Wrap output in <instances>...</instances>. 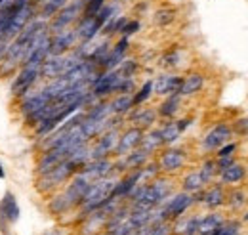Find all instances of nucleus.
Returning a JSON list of instances; mask_svg holds the SVG:
<instances>
[{
	"label": "nucleus",
	"mask_w": 248,
	"mask_h": 235,
	"mask_svg": "<svg viewBox=\"0 0 248 235\" xmlns=\"http://www.w3.org/2000/svg\"><path fill=\"white\" fill-rule=\"evenodd\" d=\"M105 6V0H86L84 2V10H82V16L84 17H95L97 12Z\"/></svg>",
	"instance_id": "a19ab883"
},
{
	"label": "nucleus",
	"mask_w": 248,
	"mask_h": 235,
	"mask_svg": "<svg viewBox=\"0 0 248 235\" xmlns=\"http://www.w3.org/2000/svg\"><path fill=\"white\" fill-rule=\"evenodd\" d=\"M180 63H182V52L178 48H172V50L164 52L162 58H160V67L162 69H176Z\"/></svg>",
	"instance_id": "e433bc0d"
},
{
	"label": "nucleus",
	"mask_w": 248,
	"mask_h": 235,
	"mask_svg": "<svg viewBox=\"0 0 248 235\" xmlns=\"http://www.w3.org/2000/svg\"><path fill=\"white\" fill-rule=\"evenodd\" d=\"M233 128L229 122H217L214 124L201 140V147L204 153H216L219 147L233 140Z\"/></svg>",
	"instance_id": "6e6552de"
},
{
	"label": "nucleus",
	"mask_w": 248,
	"mask_h": 235,
	"mask_svg": "<svg viewBox=\"0 0 248 235\" xmlns=\"http://www.w3.org/2000/svg\"><path fill=\"white\" fill-rule=\"evenodd\" d=\"M182 79L180 75H174V73H160L153 81V94L156 96H170V94H178L180 86H182Z\"/></svg>",
	"instance_id": "aec40b11"
},
{
	"label": "nucleus",
	"mask_w": 248,
	"mask_h": 235,
	"mask_svg": "<svg viewBox=\"0 0 248 235\" xmlns=\"http://www.w3.org/2000/svg\"><path fill=\"white\" fill-rule=\"evenodd\" d=\"M128 122L130 126H138L141 130H149L155 126V122L158 120V113L155 107H143V105H136L128 115Z\"/></svg>",
	"instance_id": "a211bd4d"
},
{
	"label": "nucleus",
	"mask_w": 248,
	"mask_h": 235,
	"mask_svg": "<svg viewBox=\"0 0 248 235\" xmlns=\"http://www.w3.org/2000/svg\"><path fill=\"white\" fill-rule=\"evenodd\" d=\"M31 2H34V4H38V2H42V0H31Z\"/></svg>",
	"instance_id": "603ef678"
},
{
	"label": "nucleus",
	"mask_w": 248,
	"mask_h": 235,
	"mask_svg": "<svg viewBox=\"0 0 248 235\" xmlns=\"http://www.w3.org/2000/svg\"><path fill=\"white\" fill-rule=\"evenodd\" d=\"M201 214H184L172 220V235H197Z\"/></svg>",
	"instance_id": "5701e85b"
},
{
	"label": "nucleus",
	"mask_w": 248,
	"mask_h": 235,
	"mask_svg": "<svg viewBox=\"0 0 248 235\" xmlns=\"http://www.w3.org/2000/svg\"><path fill=\"white\" fill-rule=\"evenodd\" d=\"M247 165L241 163V161H235V163H231L229 167H225L217 172V182L223 184L225 187H233V185H241L247 180Z\"/></svg>",
	"instance_id": "f3484780"
},
{
	"label": "nucleus",
	"mask_w": 248,
	"mask_h": 235,
	"mask_svg": "<svg viewBox=\"0 0 248 235\" xmlns=\"http://www.w3.org/2000/svg\"><path fill=\"white\" fill-rule=\"evenodd\" d=\"M78 44V36L75 33V27L71 29L60 31L52 34V42H50V56H63L73 52V48Z\"/></svg>",
	"instance_id": "ddd939ff"
},
{
	"label": "nucleus",
	"mask_w": 248,
	"mask_h": 235,
	"mask_svg": "<svg viewBox=\"0 0 248 235\" xmlns=\"http://www.w3.org/2000/svg\"><path fill=\"white\" fill-rule=\"evenodd\" d=\"M149 235H172V222H155V224H151Z\"/></svg>",
	"instance_id": "79ce46f5"
},
{
	"label": "nucleus",
	"mask_w": 248,
	"mask_h": 235,
	"mask_svg": "<svg viewBox=\"0 0 248 235\" xmlns=\"http://www.w3.org/2000/svg\"><path fill=\"white\" fill-rule=\"evenodd\" d=\"M42 235H65L63 232H60V230H50V232H46V234Z\"/></svg>",
	"instance_id": "09e8293b"
},
{
	"label": "nucleus",
	"mask_w": 248,
	"mask_h": 235,
	"mask_svg": "<svg viewBox=\"0 0 248 235\" xmlns=\"http://www.w3.org/2000/svg\"><path fill=\"white\" fill-rule=\"evenodd\" d=\"M199 172H201V176H202V180H204V184H206V185H208V184H212V182H216L217 180L216 159H212V157L204 159V161H202V165H201V168H199Z\"/></svg>",
	"instance_id": "f704fd0d"
},
{
	"label": "nucleus",
	"mask_w": 248,
	"mask_h": 235,
	"mask_svg": "<svg viewBox=\"0 0 248 235\" xmlns=\"http://www.w3.org/2000/svg\"><path fill=\"white\" fill-rule=\"evenodd\" d=\"M82 10H84V0H71L67 6H63L62 10L50 19L48 29L50 33H60V31L71 29L80 17H82Z\"/></svg>",
	"instance_id": "20e7f679"
},
{
	"label": "nucleus",
	"mask_w": 248,
	"mask_h": 235,
	"mask_svg": "<svg viewBox=\"0 0 248 235\" xmlns=\"http://www.w3.org/2000/svg\"><path fill=\"white\" fill-rule=\"evenodd\" d=\"M140 147L143 149V151H147L151 157L158 153L162 147H164V142H162V134H160V130L158 128H149V130H145L143 132V138H141V144Z\"/></svg>",
	"instance_id": "cd10ccee"
},
{
	"label": "nucleus",
	"mask_w": 248,
	"mask_h": 235,
	"mask_svg": "<svg viewBox=\"0 0 248 235\" xmlns=\"http://www.w3.org/2000/svg\"><path fill=\"white\" fill-rule=\"evenodd\" d=\"M227 216L217 212V210H210L208 214H201L199 218V228H197V235H212L217 228L223 224Z\"/></svg>",
	"instance_id": "4be33fe9"
},
{
	"label": "nucleus",
	"mask_w": 248,
	"mask_h": 235,
	"mask_svg": "<svg viewBox=\"0 0 248 235\" xmlns=\"http://www.w3.org/2000/svg\"><path fill=\"white\" fill-rule=\"evenodd\" d=\"M225 206L231 212H243L248 206V191L241 185H233L225 195Z\"/></svg>",
	"instance_id": "b1692460"
},
{
	"label": "nucleus",
	"mask_w": 248,
	"mask_h": 235,
	"mask_svg": "<svg viewBox=\"0 0 248 235\" xmlns=\"http://www.w3.org/2000/svg\"><path fill=\"white\" fill-rule=\"evenodd\" d=\"M212 235H243V222L239 218H225Z\"/></svg>",
	"instance_id": "72a5a7b5"
},
{
	"label": "nucleus",
	"mask_w": 248,
	"mask_h": 235,
	"mask_svg": "<svg viewBox=\"0 0 248 235\" xmlns=\"http://www.w3.org/2000/svg\"><path fill=\"white\" fill-rule=\"evenodd\" d=\"M172 193H174V180L166 174H160L158 178L151 180L149 184H145V189H143L140 201L134 203L132 206L155 208V206L162 205Z\"/></svg>",
	"instance_id": "f03ea898"
},
{
	"label": "nucleus",
	"mask_w": 248,
	"mask_h": 235,
	"mask_svg": "<svg viewBox=\"0 0 248 235\" xmlns=\"http://www.w3.org/2000/svg\"><path fill=\"white\" fill-rule=\"evenodd\" d=\"M176 124H178V128H180V132H182V134H184V132H186L187 128H189V126H191V124H193V118H191V117L178 118V120H176Z\"/></svg>",
	"instance_id": "49530a36"
},
{
	"label": "nucleus",
	"mask_w": 248,
	"mask_h": 235,
	"mask_svg": "<svg viewBox=\"0 0 248 235\" xmlns=\"http://www.w3.org/2000/svg\"><path fill=\"white\" fill-rule=\"evenodd\" d=\"M239 220L243 222V226H245V224H248V208H245V210H243V214H241V218H239Z\"/></svg>",
	"instance_id": "de8ad7c7"
},
{
	"label": "nucleus",
	"mask_w": 248,
	"mask_h": 235,
	"mask_svg": "<svg viewBox=\"0 0 248 235\" xmlns=\"http://www.w3.org/2000/svg\"><path fill=\"white\" fill-rule=\"evenodd\" d=\"M225 195H227V187L219 182H212L202 189L201 205L208 210H217V208L225 206Z\"/></svg>",
	"instance_id": "2eb2a0df"
},
{
	"label": "nucleus",
	"mask_w": 248,
	"mask_h": 235,
	"mask_svg": "<svg viewBox=\"0 0 248 235\" xmlns=\"http://www.w3.org/2000/svg\"><path fill=\"white\" fill-rule=\"evenodd\" d=\"M109 220V212L99 206L92 212H88L86 216L80 218V226H78V234L80 235H97L105 232V224Z\"/></svg>",
	"instance_id": "9b49d317"
},
{
	"label": "nucleus",
	"mask_w": 248,
	"mask_h": 235,
	"mask_svg": "<svg viewBox=\"0 0 248 235\" xmlns=\"http://www.w3.org/2000/svg\"><path fill=\"white\" fill-rule=\"evenodd\" d=\"M156 163H158V168L162 174L166 176H172V174H178L187 163V153L182 147H166V149H160L158 157H156Z\"/></svg>",
	"instance_id": "423d86ee"
},
{
	"label": "nucleus",
	"mask_w": 248,
	"mask_h": 235,
	"mask_svg": "<svg viewBox=\"0 0 248 235\" xmlns=\"http://www.w3.org/2000/svg\"><path fill=\"white\" fill-rule=\"evenodd\" d=\"M78 172L86 180L95 182V180H101V178L113 174L115 172V165H113L111 157H107V159H90Z\"/></svg>",
	"instance_id": "4468645a"
},
{
	"label": "nucleus",
	"mask_w": 248,
	"mask_h": 235,
	"mask_svg": "<svg viewBox=\"0 0 248 235\" xmlns=\"http://www.w3.org/2000/svg\"><path fill=\"white\" fill-rule=\"evenodd\" d=\"M202 88H204V75L202 73H189L182 79V86H180L178 94L182 98H191V96H197Z\"/></svg>",
	"instance_id": "bb28decb"
},
{
	"label": "nucleus",
	"mask_w": 248,
	"mask_h": 235,
	"mask_svg": "<svg viewBox=\"0 0 248 235\" xmlns=\"http://www.w3.org/2000/svg\"><path fill=\"white\" fill-rule=\"evenodd\" d=\"M231 128H233V134H237V136H248V117L235 120L231 124Z\"/></svg>",
	"instance_id": "a18cd8bd"
},
{
	"label": "nucleus",
	"mask_w": 248,
	"mask_h": 235,
	"mask_svg": "<svg viewBox=\"0 0 248 235\" xmlns=\"http://www.w3.org/2000/svg\"><path fill=\"white\" fill-rule=\"evenodd\" d=\"M158 130H160V134H162V142H164V146H174V144L182 138V132H180L176 120H172V118L166 120Z\"/></svg>",
	"instance_id": "2f4dec72"
},
{
	"label": "nucleus",
	"mask_w": 248,
	"mask_h": 235,
	"mask_svg": "<svg viewBox=\"0 0 248 235\" xmlns=\"http://www.w3.org/2000/svg\"><path fill=\"white\" fill-rule=\"evenodd\" d=\"M69 157V151L65 147H52V149H46L42 151L38 163H36V174H46L48 170H52L54 167H58L62 161H65Z\"/></svg>",
	"instance_id": "6ab92c4d"
},
{
	"label": "nucleus",
	"mask_w": 248,
	"mask_h": 235,
	"mask_svg": "<svg viewBox=\"0 0 248 235\" xmlns=\"http://www.w3.org/2000/svg\"><path fill=\"white\" fill-rule=\"evenodd\" d=\"M143 132H145V130H141V128H138V126H128L126 130H123L121 136H119L117 149H115V157H123L126 153L138 149L140 144H141Z\"/></svg>",
	"instance_id": "dca6fc26"
},
{
	"label": "nucleus",
	"mask_w": 248,
	"mask_h": 235,
	"mask_svg": "<svg viewBox=\"0 0 248 235\" xmlns=\"http://www.w3.org/2000/svg\"><path fill=\"white\" fill-rule=\"evenodd\" d=\"M77 172H78V167L71 159H65L58 167H54L52 170H48L46 174H40L38 176V180H36V189L40 193H52L58 187L65 185Z\"/></svg>",
	"instance_id": "7ed1b4c3"
},
{
	"label": "nucleus",
	"mask_w": 248,
	"mask_h": 235,
	"mask_svg": "<svg viewBox=\"0 0 248 235\" xmlns=\"http://www.w3.org/2000/svg\"><path fill=\"white\" fill-rule=\"evenodd\" d=\"M0 214H2V226H6V222H8V224H14V222L19 220L21 210H19V205H17L14 193L8 191V193L4 195V199H2V203H0Z\"/></svg>",
	"instance_id": "a878e982"
},
{
	"label": "nucleus",
	"mask_w": 248,
	"mask_h": 235,
	"mask_svg": "<svg viewBox=\"0 0 248 235\" xmlns=\"http://www.w3.org/2000/svg\"><path fill=\"white\" fill-rule=\"evenodd\" d=\"M109 105H111V113H113V115L126 117V115L134 109L132 94H115V96L109 100Z\"/></svg>",
	"instance_id": "c85d7f7f"
},
{
	"label": "nucleus",
	"mask_w": 248,
	"mask_h": 235,
	"mask_svg": "<svg viewBox=\"0 0 248 235\" xmlns=\"http://www.w3.org/2000/svg\"><path fill=\"white\" fill-rule=\"evenodd\" d=\"M34 12H36V4L34 2H29L27 6H23L21 10H17V14L12 17V21H10V25H8V29L4 33V38L10 42V40H14L21 31L25 29L29 23H31L32 19L36 17L34 16Z\"/></svg>",
	"instance_id": "f8f14e48"
},
{
	"label": "nucleus",
	"mask_w": 248,
	"mask_h": 235,
	"mask_svg": "<svg viewBox=\"0 0 248 235\" xmlns=\"http://www.w3.org/2000/svg\"><path fill=\"white\" fill-rule=\"evenodd\" d=\"M237 149H239V144L231 140V142L223 144V146L217 149L216 157H231V155H235V153H237Z\"/></svg>",
	"instance_id": "37998d69"
},
{
	"label": "nucleus",
	"mask_w": 248,
	"mask_h": 235,
	"mask_svg": "<svg viewBox=\"0 0 248 235\" xmlns=\"http://www.w3.org/2000/svg\"><path fill=\"white\" fill-rule=\"evenodd\" d=\"M78 61L80 59L77 58L73 52L63 54V56H48V58L42 61V65H40V79H44L46 83L48 81H54V79L65 75Z\"/></svg>",
	"instance_id": "39448f33"
},
{
	"label": "nucleus",
	"mask_w": 248,
	"mask_h": 235,
	"mask_svg": "<svg viewBox=\"0 0 248 235\" xmlns=\"http://www.w3.org/2000/svg\"><path fill=\"white\" fill-rule=\"evenodd\" d=\"M119 178H121V174L113 172V174H109V176L92 182V184L88 185L86 193L82 195V201H80L78 208H77L78 218H82V216H86L88 212H92L95 208L105 205V201L111 197V191H113L115 184L119 182Z\"/></svg>",
	"instance_id": "f257e3e1"
},
{
	"label": "nucleus",
	"mask_w": 248,
	"mask_h": 235,
	"mask_svg": "<svg viewBox=\"0 0 248 235\" xmlns=\"http://www.w3.org/2000/svg\"><path fill=\"white\" fill-rule=\"evenodd\" d=\"M204 187H206V184L199 170H191L182 178V189L187 193H197V191H202Z\"/></svg>",
	"instance_id": "c756f323"
},
{
	"label": "nucleus",
	"mask_w": 248,
	"mask_h": 235,
	"mask_svg": "<svg viewBox=\"0 0 248 235\" xmlns=\"http://www.w3.org/2000/svg\"><path fill=\"white\" fill-rule=\"evenodd\" d=\"M71 0H42L40 2V17L50 21L63 6H67Z\"/></svg>",
	"instance_id": "473e14b6"
},
{
	"label": "nucleus",
	"mask_w": 248,
	"mask_h": 235,
	"mask_svg": "<svg viewBox=\"0 0 248 235\" xmlns=\"http://www.w3.org/2000/svg\"><path fill=\"white\" fill-rule=\"evenodd\" d=\"M75 33L78 36L80 42H86V40H93L101 34V27L97 25L95 17H80L77 23H75Z\"/></svg>",
	"instance_id": "412c9836"
},
{
	"label": "nucleus",
	"mask_w": 248,
	"mask_h": 235,
	"mask_svg": "<svg viewBox=\"0 0 248 235\" xmlns=\"http://www.w3.org/2000/svg\"><path fill=\"white\" fill-rule=\"evenodd\" d=\"M48 210H50L54 216H63V214L73 212L75 208H73V205L67 201V197L60 191V193H56V195L50 199V203H48Z\"/></svg>",
	"instance_id": "7c9ffc66"
},
{
	"label": "nucleus",
	"mask_w": 248,
	"mask_h": 235,
	"mask_svg": "<svg viewBox=\"0 0 248 235\" xmlns=\"http://www.w3.org/2000/svg\"><path fill=\"white\" fill-rule=\"evenodd\" d=\"M4 2H6V0H0V6H2V4H4Z\"/></svg>",
	"instance_id": "864d4df0"
},
{
	"label": "nucleus",
	"mask_w": 248,
	"mask_h": 235,
	"mask_svg": "<svg viewBox=\"0 0 248 235\" xmlns=\"http://www.w3.org/2000/svg\"><path fill=\"white\" fill-rule=\"evenodd\" d=\"M38 81H40V67L23 63L17 69V75H16V79L12 83V94L17 96V98H23Z\"/></svg>",
	"instance_id": "9d476101"
},
{
	"label": "nucleus",
	"mask_w": 248,
	"mask_h": 235,
	"mask_svg": "<svg viewBox=\"0 0 248 235\" xmlns=\"http://www.w3.org/2000/svg\"><path fill=\"white\" fill-rule=\"evenodd\" d=\"M97 235H111V234H107V232H101V234H97Z\"/></svg>",
	"instance_id": "3c124183"
},
{
	"label": "nucleus",
	"mask_w": 248,
	"mask_h": 235,
	"mask_svg": "<svg viewBox=\"0 0 248 235\" xmlns=\"http://www.w3.org/2000/svg\"><path fill=\"white\" fill-rule=\"evenodd\" d=\"M174 19H176V12L170 10V8H162V10H158V12L155 14V17H153V21H155L156 25H160V27L170 25Z\"/></svg>",
	"instance_id": "ea45409f"
},
{
	"label": "nucleus",
	"mask_w": 248,
	"mask_h": 235,
	"mask_svg": "<svg viewBox=\"0 0 248 235\" xmlns=\"http://www.w3.org/2000/svg\"><path fill=\"white\" fill-rule=\"evenodd\" d=\"M182 103H184V98H182L180 94H170V96H166V98L160 101V105L156 107V113H158L160 118L170 120V118H174L180 113Z\"/></svg>",
	"instance_id": "393cba45"
},
{
	"label": "nucleus",
	"mask_w": 248,
	"mask_h": 235,
	"mask_svg": "<svg viewBox=\"0 0 248 235\" xmlns=\"http://www.w3.org/2000/svg\"><path fill=\"white\" fill-rule=\"evenodd\" d=\"M123 81V75L117 71V69H111V71H101L97 75V79L93 81L92 92L97 100H107L111 96H115L119 92V84Z\"/></svg>",
	"instance_id": "1a4fd4ad"
},
{
	"label": "nucleus",
	"mask_w": 248,
	"mask_h": 235,
	"mask_svg": "<svg viewBox=\"0 0 248 235\" xmlns=\"http://www.w3.org/2000/svg\"><path fill=\"white\" fill-rule=\"evenodd\" d=\"M0 178H6V172H4V168H2V165H0Z\"/></svg>",
	"instance_id": "8fccbe9b"
},
{
	"label": "nucleus",
	"mask_w": 248,
	"mask_h": 235,
	"mask_svg": "<svg viewBox=\"0 0 248 235\" xmlns=\"http://www.w3.org/2000/svg\"><path fill=\"white\" fill-rule=\"evenodd\" d=\"M119 12H117V4H107L105 2V6L97 12V16H95V21H97V25L103 29V25L113 17V16H117Z\"/></svg>",
	"instance_id": "58836bf2"
},
{
	"label": "nucleus",
	"mask_w": 248,
	"mask_h": 235,
	"mask_svg": "<svg viewBox=\"0 0 248 235\" xmlns=\"http://www.w3.org/2000/svg\"><path fill=\"white\" fill-rule=\"evenodd\" d=\"M153 96V81H145L140 88L132 94V100H134V107L136 105H145Z\"/></svg>",
	"instance_id": "c9c22d12"
},
{
	"label": "nucleus",
	"mask_w": 248,
	"mask_h": 235,
	"mask_svg": "<svg viewBox=\"0 0 248 235\" xmlns=\"http://www.w3.org/2000/svg\"><path fill=\"white\" fill-rule=\"evenodd\" d=\"M140 27H141V23L138 21V19H128L126 23H124L123 31H121V36H132V34H136L138 31H140Z\"/></svg>",
	"instance_id": "c03bdc74"
},
{
	"label": "nucleus",
	"mask_w": 248,
	"mask_h": 235,
	"mask_svg": "<svg viewBox=\"0 0 248 235\" xmlns=\"http://www.w3.org/2000/svg\"><path fill=\"white\" fill-rule=\"evenodd\" d=\"M121 128H111L101 132L97 138H93L90 144V159H107L115 155V149L119 144Z\"/></svg>",
	"instance_id": "0eeeda50"
},
{
	"label": "nucleus",
	"mask_w": 248,
	"mask_h": 235,
	"mask_svg": "<svg viewBox=\"0 0 248 235\" xmlns=\"http://www.w3.org/2000/svg\"><path fill=\"white\" fill-rule=\"evenodd\" d=\"M138 69H140V63H138V59H134V58H124L123 61L119 63V67H117V71H119L123 77H136Z\"/></svg>",
	"instance_id": "4c0bfd02"
}]
</instances>
